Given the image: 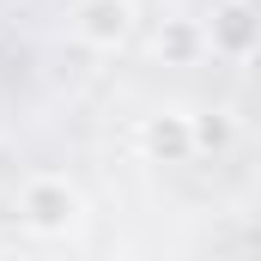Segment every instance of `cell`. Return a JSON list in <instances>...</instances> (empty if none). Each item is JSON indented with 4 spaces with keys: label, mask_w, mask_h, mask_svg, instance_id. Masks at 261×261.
<instances>
[{
    "label": "cell",
    "mask_w": 261,
    "mask_h": 261,
    "mask_svg": "<svg viewBox=\"0 0 261 261\" xmlns=\"http://www.w3.org/2000/svg\"><path fill=\"white\" fill-rule=\"evenodd\" d=\"M18 225H24L31 237H43V243L73 237V231L85 225V195H79V182H67L55 170L24 176V182H18Z\"/></svg>",
    "instance_id": "obj_1"
},
{
    "label": "cell",
    "mask_w": 261,
    "mask_h": 261,
    "mask_svg": "<svg viewBox=\"0 0 261 261\" xmlns=\"http://www.w3.org/2000/svg\"><path fill=\"white\" fill-rule=\"evenodd\" d=\"M67 31H73L79 49L116 55V49H128V37L140 31V0H79L67 12Z\"/></svg>",
    "instance_id": "obj_2"
},
{
    "label": "cell",
    "mask_w": 261,
    "mask_h": 261,
    "mask_svg": "<svg viewBox=\"0 0 261 261\" xmlns=\"http://www.w3.org/2000/svg\"><path fill=\"white\" fill-rule=\"evenodd\" d=\"M200 37H206V55H219V61H231V67L255 61V49H261L255 0H213V12L200 18Z\"/></svg>",
    "instance_id": "obj_3"
},
{
    "label": "cell",
    "mask_w": 261,
    "mask_h": 261,
    "mask_svg": "<svg viewBox=\"0 0 261 261\" xmlns=\"http://www.w3.org/2000/svg\"><path fill=\"white\" fill-rule=\"evenodd\" d=\"M134 146H140V158L146 164H195V116L189 110H152V116H140V128H134Z\"/></svg>",
    "instance_id": "obj_4"
},
{
    "label": "cell",
    "mask_w": 261,
    "mask_h": 261,
    "mask_svg": "<svg viewBox=\"0 0 261 261\" xmlns=\"http://www.w3.org/2000/svg\"><path fill=\"white\" fill-rule=\"evenodd\" d=\"M152 55L164 67H189L206 55V37H200V18H164L158 37H152Z\"/></svg>",
    "instance_id": "obj_5"
},
{
    "label": "cell",
    "mask_w": 261,
    "mask_h": 261,
    "mask_svg": "<svg viewBox=\"0 0 261 261\" xmlns=\"http://www.w3.org/2000/svg\"><path fill=\"white\" fill-rule=\"evenodd\" d=\"M231 116L225 110H213V116H195V152H225L231 146Z\"/></svg>",
    "instance_id": "obj_6"
}]
</instances>
